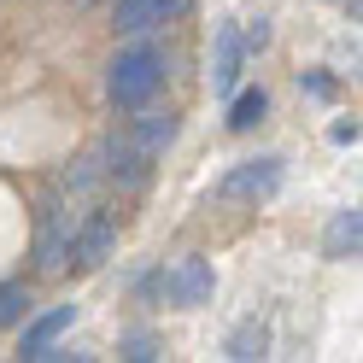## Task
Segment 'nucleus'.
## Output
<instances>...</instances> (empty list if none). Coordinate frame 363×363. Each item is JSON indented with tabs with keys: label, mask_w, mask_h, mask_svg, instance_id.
<instances>
[{
	"label": "nucleus",
	"mask_w": 363,
	"mask_h": 363,
	"mask_svg": "<svg viewBox=\"0 0 363 363\" xmlns=\"http://www.w3.org/2000/svg\"><path fill=\"white\" fill-rule=\"evenodd\" d=\"M24 316H30V293L18 287V281H6V287H0V328L24 323Z\"/></svg>",
	"instance_id": "13"
},
{
	"label": "nucleus",
	"mask_w": 363,
	"mask_h": 363,
	"mask_svg": "<svg viewBox=\"0 0 363 363\" xmlns=\"http://www.w3.org/2000/svg\"><path fill=\"white\" fill-rule=\"evenodd\" d=\"M264 111H269V94H264V88H246V94L229 106V129H235V135H240V129H252Z\"/></svg>",
	"instance_id": "12"
},
{
	"label": "nucleus",
	"mask_w": 363,
	"mask_h": 363,
	"mask_svg": "<svg viewBox=\"0 0 363 363\" xmlns=\"http://www.w3.org/2000/svg\"><path fill=\"white\" fill-rule=\"evenodd\" d=\"M281 188V158L264 152V158H246V164H235L229 176L217 182V199L223 206H258V199H269Z\"/></svg>",
	"instance_id": "2"
},
{
	"label": "nucleus",
	"mask_w": 363,
	"mask_h": 363,
	"mask_svg": "<svg viewBox=\"0 0 363 363\" xmlns=\"http://www.w3.org/2000/svg\"><path fill=\"white\" fill-rule=\"evenodd\" d=\"M211 287H217V276H211L206 258H182L164 276V299L170 305H211Z\"/></svg>",
	"instance_id": "3"
},
{
	"label": "nucleus",
	"mask_w": 363,
	"mask_h": 363,
	"mask_svg": "<svg viewBox=\"0 0 363 363\" xmlns=\"http://www.w3.org/2000/svg\"><path fill=\"white\" fill-rule=\"evenodd\" d=\"M240 41H246V48H264V41H269V30H264V18H258V24H252V30H246Z\"/></svg>",
	"instance_id": "16"
},
{
	"label": "nucleus",
	"mask_w": 363,
	"mask_h": 363,
	"mask_svg": "<svg viewBox=\"0 0 363 363\" xmlns=\"http://www.w3.org/2000/svg\"><path fill=\"white\" fill-rule=\"evenodd\" d=\"M77 6H88V0H77Z\"/></svg>",
	"instance_id": "17"
},
{
	"label": "nucleus",
	"mask_w": 363,
	"mask_h": 363,
	"mask_svg": "<svg viewBox=\"0 0 363 363\" xmlns=\"http://www.w3.org/2000/svg\"><path fill=\"white\" fill-rule=\"evenodd\" d=\"M71 323H77V305H59V311H48V316H35V323L24 328V357L35 363V357L48 352V346H53V340L71 328Z\"/></svg>",
	"instance_id": "7"
},
{
	"label": "nucleus",
	"mask_w": 363,
	"mask_h": 363,
	"mask_svg": "<svg viewBox=\"0 0 363 363\" xmlns=\"http://www.w3.org/2000/svg\"><path fill=\"white\" fill-rule=\"evenodd\" d=\"M264 346H269V328L258 323V316H246V323L229 334V357H235V363H252V357H264Z\"/></svg>",
	"instance_id": "11"
},
{
	"label": "nucleus",
	"mask_w": 363,
	"mask_h": 363,
	"mask_svg": "<svg viewBox=\"0 0 363 363\" xmlns=\"http://www.w3.org/2000/svg\"><path fill=\"white\" fill-rule=\"evenodd\" d=\"M106 88H111V106H123V111L147 106L152 88H158V53H152V48H129V53H118V59H111Z\"/></svg>",
	"instance_id": "1"
},
{
	"label": "nucleus",
	"mask_w": 363,
	"mask_h": 363,
	"mask_svg": "<svg viewBox=\"0 0 363 363\" xmlns=\"http://www.w3.org/2000/svg\"><path fill=\"white\" fill-rule=\"evenodd\" d=\"M65 246H71V223H65V211L53 206H41V240H35V269L41 276H59L65 269Z\"/></svg>",
	"instance_id": "5"
},
{
	"label": "nucleus",
	"mask_w": 363,
	"mask_h": 363,
	"mask_svg": "<svg viewBox=\"0 0 363 363\" xmlns=\"http://www.w3.org/2000/svg\"><path fill=\"white\" fill-rule=\"evenodd\" d=\"M328 135H334V141H340V147H352V141H357V123H334Z\"/></svg>",
	"instance_id": "15"
},
{
	"label": "nucleus",
	"mask_w": 363,
	"mask_h": 363,
	"mask_svg": "<svg viewBox=\"0 0 363 363\" xmlns=\"http://www.w3.org/2000/svg\"><path fill=\"white\" fill-rule=\"evenodd\" d=\"M111 246H118V223H111V217H88L82 229L71 235L65 258L82 264V269H94V264H106V258H111Z\"/></svg>",
	"instance_id": "4"
},
{
	"label": "nucleus",
	"mask_w": 363,
	"mask_h": 363,
	"mask_svg": "<svg viewBox=\"0 0 363 363\" xmlns=\"http://www.w3.org/2000/svg\"><path fill=\"white\" fill-rule=\"evenodd\" d=\"M129 141L141 147L147 158H152V152H164V147L176 141V118H170V111H147V118L135 123V135H129Z\"/></svg>",
	"instance_id": "10"
},
{
	"label": "nucleus",
	"mask_w": 363,
	"mask_h": 363,
	"mask_svg": "<svg viewBox=\"0 0 363 363\" xmlns=\"http://www.w3.org/2000/svg\"><path fill=\"white\" fill-rule=\"evenodd\" d=\"M176 6V0H118V24L123 35H141V30H152V24H164V12Z\"/></svg>",
	"instance_id": "9"
},
{
	"label": "nucleus",
	"mask_w": 363,
	"mask_h": 363,
	"mask_svg": "<svg viewBox=\"0 0 363 363\" xmlns=\"http://www.w3.org/2000/svg\"><path fill=\"white\" fill-rule=\"evenodd\" d=\"M240 59H246V41L235 24H223L217 30V71H211V94H235V82H240Z\"/></svg>",
	"instance_id": "6"
},
{
	"label": "nucleus",
	"mask_w": 363,
	"mask_h": 363,
	"mask_svg": "<svg viewBox=\"0 0 363 363\" xmlns=\"http://www.w3.org/2000/svg\"><path fill=\"white\" fill-rule=\"evenodd\" d=\"M123 357H135V363H147V357H158V346L147 334H135V340H123Z\"/></svg>",
	"instance_id": "14"
},
{
	"label": "nucleus",
	"mask_w": 363,
	"mask_h": 363,
	"mask_svg": "<svg viewBox=\"0 0 363 363\" xmlns=\"http://www.w3.org/2000/svg\"><path fill=\"white\" fill-rule=\"evenodd\" d=\"M357 246H363V211H357V206H352V211H334L323 252H328V258H357Z\"/></svg>",
	"instance_id": "8"
}]
</instances>
